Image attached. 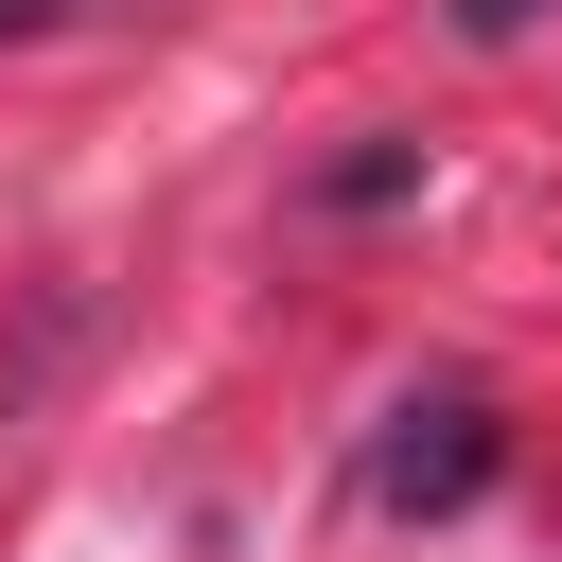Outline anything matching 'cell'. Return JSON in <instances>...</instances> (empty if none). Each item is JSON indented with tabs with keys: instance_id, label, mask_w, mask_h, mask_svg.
Wrapping results in <instances>:
<instances>
[{
	"instance_id": "cell-1",
	"label": "cell",
	"mask_w": 562,
	"mask_h": 562,
	"mask_svg": "<svg viewBox=\"0 0 562 562\" xmlns=\"http://www.w3.org/2000/svg\"><path fill=\"white\" fill-rule=\"evenodd\" d=\"M492 457H509L492 404H474V386H422V404H386V439H369V509H422V527H439V509L492 492Z\"/></svg>"
},
{
	"instance_id": "cell-2",
	"label": "cell",
	"mask_w": 562,
	"mask_h": 562,
	"mask_svg": "<svg viewBox=\"0 0 562 562\" xmlns=\"http://www.w3.org/2000/svg\"><path fill=\"white\" fill-rule=\"evenodd\" d=\"M386 193H422V140H369V158L316 176V211H386Z\"/></svg>"
},
{
	"instance_id": "cell-3",
	"label": "cell",
	"mask_w": 562,
	"mask_h": 562,
	"mask_svg": "<svg viewBox=\"0 0 562 562\" xmlns=\"http://www.w3.org/2000/svg\"><path fill=\"white\" fill-rule=\"evenodd\" d=\"M439 18H457V35H474V53H509V35H544V18H562V0H439Z\"/></svg>"
},
{
	"instance_id": "cell-4",
	"label": "cell",
	"mask_w": 562,
	"mask_h": 562,
	"mask_svg": "<svg viewBox=\"0 0 562 562\" xmlns=\"http://www.w3.org/2000/svg\"><path fill=\"white\" fill-rule=\"evenodd\" d=\"M53 18H88V0H0V35H53Z\"/></svg>"
}]
</instances>
